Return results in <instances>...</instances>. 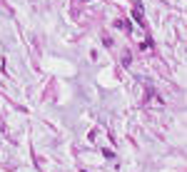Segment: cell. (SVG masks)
<instances>
[{
  "instance_id": "cell-1",
  "label": "cell",
  "mask_w": 187,
  "mask_h": 172,
  "mask_svg": "<svg viewBox=\"0 0 187 172\" xmlns=\"http://www.w3.org/2000/svg\"><path fill=\"white\" fill-rule=\"evenodd\" d=\"M132 15H135V20H137L140 25L145 23V17H142V5H140V3H135V8H132Z\"/></svg>"
},
{
  "instance_id": "cell-2",
  "label": "cell",
  "mask_w": 187,
  "mask_h": 172,
  "mask_svg": "<svg viewBox=\"0 0 187 172\" xmlns=\"http://www.w3.org/2000/svg\"><path fill=\"white\" fill-rule=\"evenodd\" d=\"M115 25H117V28H122V30H130V25H127V23H122V20H117Z\"/></svg>"
}]
</instances>
